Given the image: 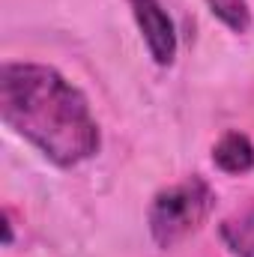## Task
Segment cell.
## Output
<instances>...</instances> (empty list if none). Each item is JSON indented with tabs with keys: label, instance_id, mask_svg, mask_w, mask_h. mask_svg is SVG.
Wrapping results in <instances>:
<instances>
[{
	"label": "cell",
	"instance_id": "cell-1",
	"mask_svg": "<svg viewBox=\"0 0 254 257\" xmlns=\"http://www.w3.org/2000/svg\"><path fill=\"white\" fill-rule=\"evenodd\" d=\"M0 114L57 168H75L99 153L102 135L87 96L51 66L3 63Z\"/></svg>",
	"mask_w": 254,
	"mask_h": 257
},
{
	"label": "cell",
	"instance_id": "cell-2",
	"mask_svg": "<svg viewBox=\"0 0 254 257\" xmlns=\"http://www.w3.org/2000/svg\"><path fill=\"white\" fill-rule=\"evenodd\" d=\"M215 209V192L203 177H186L153 197L147 209L150 236L159 248H174L197 233Z\"/></svg>",
	"mask_w": 254,
	"mask_h": 257
},
{
	"label": "cell",
	"instance_id": "cell-3",
	"mask_svg": "<svg viewBox=\"0 0 254 257\" xmlns=\"http://www.w3.org/2000/svg\"><path fill=\"white\" fill-rule=\"evenodd\" d=\"M141 39L156 66H171L177 57V27L162 0H129Z\"/></svg>",
	"mask_w": 254,
	"mask_h": 257
},
{
	"label": "cell",
	"instance_id": "cell-4",
	"mask_svg": "<svg viewBox=\"0 0 254 257\" xmlns=\"http://www.w3.org/2000/svg\"><path fill=\"white\" fill-rule=\"evenodd\" d=\"M212 165L227 177H242L254 171V144L242 132H224L212 144Z\"/></svg>",
	"mask_w": 254,
	"mask_h": 257
},
{
	"label": "cell",
	"instance_id": "cell-5",
	"mask_svg": "<svg viewBox=\"0 0 254 257\" xmlns=\"http://www.w3.org/2000/svg\"><path fill=\"white\" fill-rule=\"evenodd\" d=\"M218 233L233 257H254V206L224 218Z\"/></svg>",
	"mask_w": 254,
	"mask_h": 257
},
{
	"label": "cell",
	"instance_id": "cell-6",
	"mask_svg": "<svg viewBox=\"0 0 254 257\" xmlns=\"http://www.w3.org/2000/svg\"><path fill=\"white\" fill-rule=\"evenodd\" d=\"M209 12L233 33H248L251 27V6L248 0H206Z\"/></svg>",
	"mask_w": 254,
	"mask_h": 257
},
{
	"label": "cell",
	"instance_id": "cell-7",
	"mask_svg": "<svg viewBox=\"0 0 254 257\" xmlns=\"http://www.w3.org/2000/svg\"><path fill=\"white\" fill-rule=\"evenodd\" d=\"M3 242L12 245V221H9V212H3Z\"/></svg>",
	"mask_w": 254,
	"mask_h": 257
}]
</instances>
